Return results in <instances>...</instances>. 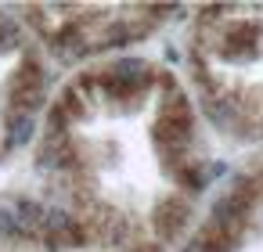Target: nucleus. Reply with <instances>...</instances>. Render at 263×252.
<instances>
[{
  "instance_id": "2",
  "label": "nucleus",
  "mask_w": 263,
  "mask_h": 252,
  "mask_svg": "<svg viewBox=\"0 0 263 252\" xmlns=\"http://www.w3.org/2000/svg\"><path fill=\"white\" fill-rule=\"evenodd\" d=\"M36 130V119L33 115H8V133H11V144H26Z\"/></svg>"
},
{
  "instance_id": "1",
  "label": "nucleus",
  "mask_w": 263,
  "mask_h": 252,
  "mask_svg": "<svg viewBox=\"0 0 263 252\" xmlns=\"http://www.w3.org/2000/svg\"><path fill=\"white\" fill-rule=\"evenodd\" d=\"M152 220H155L159 238H173V234L184 227V220H187V202H184V198H162V202L155 205Z\"/></svg>"
}]
</instances>
